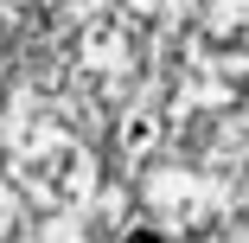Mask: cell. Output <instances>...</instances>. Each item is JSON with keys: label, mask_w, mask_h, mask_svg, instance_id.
Here are the masks:
<instances>
[{"label": "cell", "mask_w": 249, "mask_h": 243, "mask_svg": "<svg viewBox=\"0 0 249 243\" xmlns=\"http://www.w3.org/2000/svg\"><path fill=\"white\" fill-rule=\"evenodd\" d=\"M128 243H166V237H160V230H134Z\"/></svg>", "instance_id": "obj_1"}]
</instances>
